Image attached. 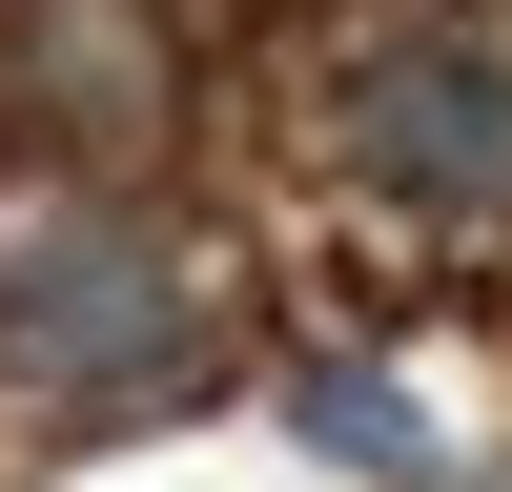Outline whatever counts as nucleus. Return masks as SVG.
Wrapping results in <instances>:
<instances>
[{
	"instance_id": "obj_1",
	"label": "nucleus",
	"mask_w": 512,
	"mask_h": 492,
	"mask_svg": "<svg viewBox=\"0 0 512 492\" xmlns=\"http://www.w3.org/2000/svg\"><path fill=\"white\" fill-rule=\"evenodd\" d=\"M0 349H21V390H164V369H205V267L185 226H144V205H21L0 226Z\"/></svg>"
},
{
	"instance_id": "obj_2",
	"label": "nucleus",
	"mask_w": 512,
	"mask_h": 492,
	"mask_svg": "<svg viewBox=\"0 0 512 492\" xmlns=\"http://www.w3.org/2000/svg\"><path fill=\"white\" fill-rule=\"evenodd\" d=\"M328 144H349V185L431 205V226H512V62L472 21H369L328 62Z\"/></svg>"
},
{
	"instance_id": "obj_3",
	"label": "nucleus",
	"mask_w": 512,
	"mask_h": 492,
	"mask_svg": "<svg viewBox=\"0 0 512 492\" xmlns=\"http://www.w3.org/2000/svg\"><path fill=\"white\" fill-rule=\"evenodd\" d=\"M287 431H308L328 472H369V492H431V472H451L431 410H410V369H308V390H287Z\"/></svg>"
}]
</instances>
